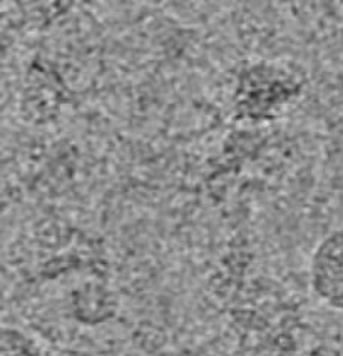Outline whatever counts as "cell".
<instances>
[{"label": "cell", "instance_id": "1", "mask_svg": "<svg viewBox=\"0 0 343 356\" xmlns=\"http://www.w3.org/2000/svg\"><path fill=\"white\" fill-rule=\"evenodd\" d=\"M310 283L326 306L343 313V227L330 231L313 250Z\"/></svg>", "mask_w": 343, "mask_h": 356}, {"label": "cell", "instance_id": "2", "mask_svg": "<svg viewBox=\"0 0 343 356\" xmlns=\"http://www.w3.org/2000/svg\"><path fill=\"white\" fill-rule=\"evenodd\" d=\"M0 356H45L34 338L14 326H3L0 334Z\"/></svg>", "mask_w": 343, "mask_h": 356}]
</instances>
